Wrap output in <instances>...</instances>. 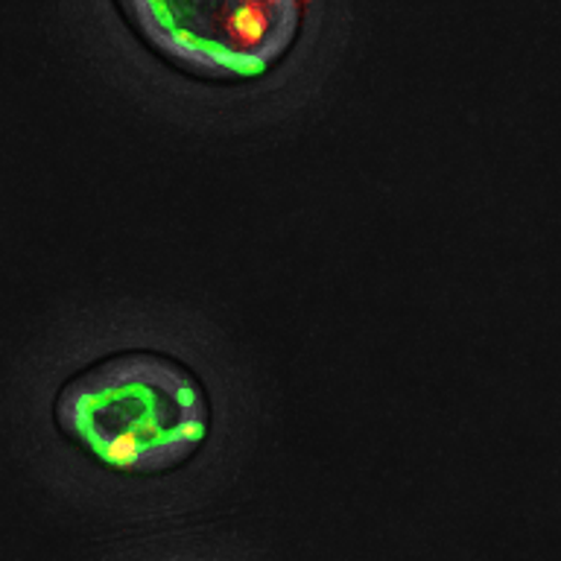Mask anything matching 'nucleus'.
<instances>
[{"label":"nucleus","instance_id":"obj_2","mask_svg":"<svg viewBox=\"0 0 561 561\" xmlns=\"http://www.w3.org/2000/svg\"><path fill=\"white\" fill-rule=\"evenodd\" d=\"M149 50L191 77L245 82L270 73L298 38L305 0H117Z\"/></svg>","mask_w":561,"mask_h":561},{"label":"nucleus","instance_id":"obj_1","mask_svg":"<svg viewBox=\"0 0 561 561\" xmlns=\"http://www.w3.org/2000/svg\"><path fill=\"white\" fill-rule=\"evenodd\" d=\"M56 424L105 468L152 477L199 454L210 433V401L182 359L123 351L61 386Z\"/></svg>","mask_w":561,"mask_h":561}]
</instances>
